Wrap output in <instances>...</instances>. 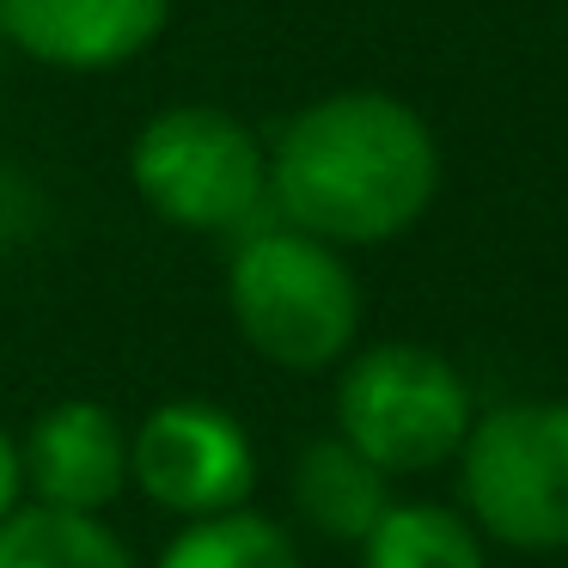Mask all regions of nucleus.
<instances>
[{"mask_svg": "<svg viewBox=\"0 0 568 568\" xmlns=\"http://www.w3.org/2000/svg\"><path fill=\"white\" fill-rule=\"evenodd\" d=\"M233 324L263 361L287 373H324L361 331V287L343 251L300 226H251L226 263Z\"/></svg>", "mask_w": 568, "mask_h": 568, "instance_id": "2", "label": "nucleus"}, {"mask_svg": "<svg viewBox=\"0 0 568 568\" xmlns=\"http://www.w3.org/2000/svg\"><path fill=\"white\" fill-rule=\"evenodd\" d=\"M0 568H135V562L99 514L38 501L0 519Z\"/></svg>", "mask_w": 568, "mask_h": 568, "instance_id": "10", "label": "nucleus"}, {"mask_svg": "<svg viewBox=\"0 0 568 568\" xmlns=\"http://www.w3.org/2000/svg\"><path fill=\"white\" fill-rule=\"evenodd\" d=\"M172 0H0V31L19 55L62 74H111L160 43Z\"/></svg>", "mask_w": 568, "mask_h": 568, "instance_id": "7", "label": "nucleus"}, {"mask_svg": "<svg viewBox=\"0 0 568 568\" xmlns=\"http://www.w3.org/2000/svg\"><path fill=\"white\" fill-rule=\"evenodd\" d=\"M19 458H26V483L38 489V501L74 507V514H99L129 483L123 428H116L111 409L87 404V397H68V404L43 409L31 422Z\"/></svg>", "mask_w": 568, "mask_h": 568, "instance_id": "8", "label": "nucleus"}, {"mask_svg": "<svg viewBox=\"0 0 568 568\" xmlns=\"http://www.w3.org/2000/svg\"><path fill=\"white\" fill-rule=\"evenodd\" d=\"M129 184L184 233H239L270 209V148L221 104H165L129 141Z\"/></svg>", "mask_w": 568, "mask_h": 568, "instance_id": "3", "label": "nucleus"}, {"mask_svg": "<svg viewBox=\"0 0 568 568\" xmlns=\"http://www.w3.org/2000/svg\"><path fill=\"white\" fill-rule=\"evenodd\" d=\"M470 385L446 355L422 343H379L348 361L336 385V434L373 458L385 477H416L434 470L465 446Z\"/></svg>", "mask_w": 568, "mask_h": 568, "instance_id": "4", "label": "nucleus"}, {"mask_svg": "<svg viewBox=\"0 0 568 568\" xmlns=\"http://www.w3.org/2000/svg\"><path fill=\"white\" fill-rule=\"evenodd\" d=\"M458 458L477 531L514 550H568V397L477 416Z\"/></svg>", "mask_w": 568, "mask_h": 568, "instance_id": "5", "label": "nucleus"}, {"mask_svg": "<svg viewBox=\"0 0 568 568\" xmlns=\"http://www.w3.org/2000/svg\"><path fill=\"white\" fill-rule=\"evenodd\" d=\"M440 196V141L409 99L343 87L312 99L270 148V209L324 245L404 239Z\"/></svg>", "mask_w": 568, "mask_h": 568, "instance_id": "1", "label": "nucleus"}, {"mask_svg": "<svg viewBox=\"0 0 568 568\" xmlns=\"http://www.w3.org/2000/svg\"><path fill=\"white\" fill-rule=\"evenodd\" d=\"M129 477L165 514L214 519L245 507L251 483H257V453H251V434L239 428V416H226L221 404L178 397V404L153 409L129 440Z\"/></svg>", "mask_w": 568, "mask_h": 568, "instance_id": "6", "label": "nucleus"}, {"mask_svg": "<svg viewBox=\"0 0 568 568\" xmlns=\"http://www.w3.org/2000/svg\"><path fill=\"white\" fill-rule=\"evenodd\" d=\"M294 501L324 538L367 544V531L379 526L385 507H392V477H385L361 446H348L343 434H331V440H312L306 453H300Z\"/></svg>", "mask_w": 568, "mask_h": 568, "instance_id": "9", "label": "nucleus"}, {"mask_svg": "<svg viewBox=\"0 0 568 568\" xmlns=\"http://www.w3.org/2000/svg\"><path fill=\"white\" fill-rule=\"evenodd\" d=\"M367 562L361 568H489L483 562L477 526L434 501L385 507V519L367 531Z\"/></svg>", "mask_w": 568, "mask_h": 568, "instance_id": "11", "label": "nucleus"}, {"mask_svg": "<svg viewBox=\"0 0 568 568\" xmlns=\"http://www.w3.org/2000/svg\"><path fill=\"white\" fill-rule=\"evenodd\" d=\"M0 43H7V31H0Z\"/></svg>", "mask_w": 568, "mask_h": 568, "instance_id": "14", "label": "nucleus"}, {"mask_svg": "<svg viewBox=\"0 0 568 568\" xmlns=\"http://www.w3.org/2000/svg\"><path fill=\"white\" fill-rule=\"evenodd\" d=\"M19 489H26V458H19L13 434L0 428V519L19 507Z\"/></svg>", "mask_w": 568, "mask_h": 568, "instance_id": "13", "label": "nucleus"}, {"mask_svg": "<svg viewBox=\"0 0 568 568\" xmlns=\"http://www.w3.org/2000/svg\"><path fill=\"white\" fill-rule=\"evenodd\" d=\"M160 568H300V556L275 519L233 507V514H214V519H190L165 544Z\"/></svg>", "mask_w": 568, "mask_h": 568, "instance_id": "12", "label": "nucleus"}]
</instances>
